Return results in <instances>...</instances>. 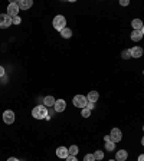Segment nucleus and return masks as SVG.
<instances>
[{
  "mask_svg": "<svg viewBox=\"0 0 144 161\" xmlns=\"http://www.w3.org/2000/svg\"><path fill=\"white\" fill-rule=\"evenodd\" d=\"M65 160H66V161H78V160H77V157H75V155H68L66 158H65Z\"/></svg>",
  "mask_w": 144,
  "mask_h": 161,
  "instance_id": "nucleus-26",
  "label": "nucleus"
},
{
  "mask_svg": "<svg viewBox=\"0 0 144 161\" xmlns=\"http://www.w3.org/2000/svg\"><path fill=\"white\" fill-rule=\"evenodd\" d=\"M84 161H95V158H94V154H86V155L84 157Z\"/></svg>",
  "mask_w": 144,
  "mask_h": 161,
  "instance_id": "nucleus-22",
  "label": "nucleus"
},
{
  "mask_svg": "<svg viewBox=\"0 0 144 161\" xmlns=\"http://www.w3.org/2000/svg\"><path fill=\"white\" fill-rule=\"evenodd\" d=\"M105 150L107 151H112V150H115V142L105 141Z\"/></svg>",
  "mask_w": 144,
  "mask_h": 161,
  "instance_id": "nucleus-18",
  "label": "nucleus"
},
{
  "mask_svg": "<svg viewBox=\"0 0 144 161\" xmlns=\"http://www.w3.org/2000/svg\"><path fill=\"white\" fill-rule=\"evenodd\" d=\"M68 151H69V155H77L79 150H78L77 145H71V147L68 148Z\"/></svg>",
  "mask_w": 144,
  "mask_h": 161,
  "instance_id": "nucleus-19",
  "label": "nucleus"
},
{
  "mask_svg": "<svg viewBox=\"0 0 144 161\" xmlns=\"http://www.w3.org/2000/svg\"><path fill=\"white\" fill-rule=\"evenodd\" d=\"M141 32H143V35H144V24H143V29H141Z\"/></svg>",
  "mask_w": 144,
  "mask_h": 161,
  "instance_id": "nucleus-33",
  "label": "nucleus"
},
{
  "mask_svg": "<svg viewBox=\"0 0 144 161\" xmlns=\"http://www.w3.org/2000/svg\"><path fill=\"white\" fill-rule=\"evenodd\" d=\"M110 161H115V160H110Z\"/></svg>",
  "mask_w": 144,
  "mask_h": 161,
  "instance_id": "nucleus-34",
  "label": "nucleus"
},
{
  "mask_svg": "<svg viewBox=\"0 0 144 161\" xmlns=\"http://www.w3.org/2000/svg\"><path fill=\"white\" fill-rule=\"evenodd\" d=\"M131 26H133L134 30H141V29H143V22L140 19H134L131 22Z\"/></svg>",
  "mask_w": 144,
  "mask_h": 161,
  "instance_id": "nucleus-15",
  "label": "nucleus"
},
{
  "mask_svg": "<svg viewBox=\"0 0 144 161\" xmlns=\"http://www.w3.org/2000/svg\"><path fill=\"white\" fill-rule=\"evenodd\" d=\"M104 140H105V141H111V138H110V135H105V137H104Z\"/></svg>",
  "mask_w": 144,
  "mask_h": 161,
  "instance_id": "nucleus-31",
  "label": "nucleus"
},
{
  "mask_svg": "<svg viewBox=\"0 0 144 161\" xmlns=\"http://www.w3.org/2000/svg\"><path fill=\"white\" fill-rule=\"evenodd\" d=\"M61 36L65 38V39H69L72 36V30L71 29H68V28H65L63 30H61Z\"/></svg>",
  "mask_w": 144,
  "mask_h": 161,
  "instance_id": "nucleus-17",
  "label": "nucleus"
},
{
  "mask_svg": "<svg viewBox=\"0 0 144 161\" xmlns=\"http://www.w3.org/2000/svg\"><path fill=\"white\" fill-rule=\"evenodd\" d=\"M98 98H100V94H98L97 91H91V92L88 94V96H86L88 102H94V104L98 101Z\"/></svg>",
  "mask_w": 144,
  "mask_h": 161,
  "instance_id": "nucleus-13",
  "label": "nucleus"
},
{
  "mask_svg": "<svg viewBox=\"0 0 144 161\" xmlns=\"http://www.w3.org/2000/svg\"><path fill=\"white\" fill-rule=\"evenodd\" d=\"M14 112L13 111H5L3 112V121H5L6 124H13L14 122Z\"/></svg>",
  "mask_w": 144,
  "mask_h": 161,
  "instance_id": "nucleus-7",
  "label": "nucleus"
},
{
  "mask_svg": "<svg viewBox=\"0 0 144 161\" xmlns=\"http://www.w3.org/2000/svg\"><path fill=\"white\" fill-rule=\"evenodd\" d=\"M5 76V69H3V66H0V78H3Z\"/></svg>",
  "mask_w": 144,
  "mask_h": 161,
  "instance_id": "nucleus-27",
  "label": "nucleus"
},
{
  "mask_svg": "<svg viewBox=\"0 0 144 161\" xmlns=\"http://www.w3.org/2000/svg\"><path fill=\"white\" fill-rule=\"evenodd\" d=\"M127 157H128V152L125 151V150H120V151L115 154V161H125Z\"/></svg>",
  "mask_w": 144,
  "mask_h": 161,
  "instance_id": "nucleus-12",
  "label": "nucleus"
},
{
  "mask_svg": "<svg viewBox=\"0 0 144 161\" xmlns=\"http://www.w3.org/2000/svg\"><path fill=\"white\" fill-rule=\"evenodd\" d=\"M53 28L56 29V30H59V32L66 28V19L63 17L62 14H58L56 17L53 19Z\"/></svg>",
  "mask_w": 144,
  "mask_h": 161,
  "instance_id": "nucleus-2",
  "label": "nucleus"
},
{
  "mask_svg": "<svg viewBox=\"0 0 144 161\" xmlns=\"http://www.w3.org/2000/svg\"><path fill=\"white\" fill-rule=\"evenodd\" d=\"M10 24H13V23H12V17H10L9 14H7V13H6V14H0V29L9 28Z\"/></svg>",
  "mask_w": 144,
  "mask_h": 161,
  "instance_id": "nucleus-5",
  "label": "nucleus"
},
{
  "mask_svg": "<svg viewBox=\"0 0 144 161\" xmlns=\"http://www.w3.org/2000/svg\"><path fill=\"white\" fill-rule=\"evenodd\" d=\"M74 105L77 107V108H86V105H88V99H86V96L84 95H77V96H74Z\"/></svg>",
  "mask_w": 144,
  "mask_h": 161,
  "instance_id": "nucleus-3",
  "label": "nucleus"
},
{
  "mask_svg": "<svg viewBox=\"0 0 144 161\" xmlns=\"http://www.w3.org/2000/svg\"><path fill=\"white\" fill-rule=\"evenodd\" d=\"M138 161H144V154H141V155L138 157Z\"/></svg>",
  "mask_w": 144,
  "mask_h": 161,
  "instance_id": "nucleus-30",
  "label": "nucleus"
},
{
  "mask_svg": "<svg viewBox=\"0 0 144 161\" xmlns=\"http://www.w3.org/2000/svg\"><path fill=\"white\" fill-rule=\"evenodd\" d=\"M130 52H131V58H135V59H138V58L143 56V49L140 46H134L130 49Z\"/></svg>",
  "mask_w": 144,
  "mask_h": 161,
  "instance_id": "nucleus-9",
  "label": "nucleus"
},
{
  "mask_svg": "<svg viewBox=\"0 0 144 161\" xmlns=\"http://www.w3.org/2000/svg\"><path fill=\"white\" fill-rule=\"evenodd\" d=\"M55 102H56V99H55L53 96H46V98L43 99V105H45V107H53Z\"/></svg>",
  "mask_w": 144,
  "mask_h": 161,
  "instance_id": "nucleus-16",
  "label": "nucleus"
},
{
  "mask_svg": "<svg viewBox=\"0 0 144 161\" xmlns=\"http://www.w3.org/2000/svg\"><path fill=\"white\" fill-rule=\"evenodd\" d=\"M143 36L144 35L141 30H133V32H131V40H133V42H140Z\"/></svg>",
  "mask_w": 144,
  "mask_h": 161,
  "instance_id": "nucleus-11",
  "label": "nucleus"
},
{
  "mask_svg": "<svg viewBox=\"0 0 144 161\" xmlns=\"http://www.w3.org/2000/svg\"><path fill=\"white\" fill-rule=\"evenodd\" d=\"M86 108L89 109V111H92V109L95 108V104H94V102H88V105H86Z\"/></svg>",
  "mask_w": 144,
  "mask_h": 161,
  "instance_id": "nucleus-25",
  "label": "nucleus"
},
{
  "mask_svg": "<svg viewBox=\"0 0 144 161\" xmlns=\"http://www.w3.org/2000/svg\"><path fill=\"white\" fill-rule=\"evenodd\" d=\"M48 109L45 105H38V107H35L33 111H32V117L36 119H43L48 117Z\"/></svg>",
  "mask_w": 144,
  "mask_h": 161,
  "instance_id": "nucleus-1",
  "label": "nucleus"
},
{
  "mask_svg": "<svg viewBox=\"0 0 144 161\" xmlns=\"http://www.w3.org/2000/svg\"><path fill=\"white\" fill-rule=\"evenodd\" d=\"M94 158H95V160H102V158H104V152L102 151H95Z\"/></svg>",
  "mask_w": 144,
  "mask_h": 161,
  "instance_id": "nucleus-21",
  "label": "nucleus"
},
{
  "mask_svg": "<svg viewBox=\"0 0 144 161\" xmlns=\"http://www.w3.org/2000/svg\"><path fill=\"white\" fill-rule=\"evenodd\" d=\"M110 138L112 142H120L121 138H123V134H121V131L118 128H112V131L110 134Z\"/></svg>",
  "mask_w": 144,
  "mask_h": 161,
  "instance_id": "nucleus-6",
  "label": "nucleus"
},
{
  "mask_svg": "<svg viewBox=\"0 0 144 161\" xmlns=\"http://www.w3.org/2000/svg\"><path fill=\"white\" fill-rule=\"evenodd\" d=\"M56 155L59 157V158H66V157L69 155V151H68V148H65V147H59L56 150Z\"/></svg>",
  "mask_w": 144,
  "mask_h": 161,
  "instance_id": "nucleus-14",
  "label": "nucleus"
},
{
  "mask_svg": "<svg viewBox=\"0 0 144 161\" xmlns=\"http://www.w3.org/2000/svg\"><path fill=\"white\" fill-rule=\"evenodd\" d=\"M7 161H20V160H17V158H14V157H10V158H9Z\"/></svg>",
  "mask_w": 144,
  "mask_h": 161,
  "instance_id": "nucleus-29",
  "label": "nucleus"
},
{
  "mask_svg": "<svg viewBox=\"0 0 144 161\" xmlns=\"http://www.w3.org/2000/svg\"><path fill=\"white\" fill-rule=\"evenodd\" d=\"M120 5H121V6H127V5H128V0H121Z\"/></svg>",
  "mask_w": 144,
  "mask_h": 161,
  "instance_id": "nucleus-28",
  "label": "nucleus"
},
{
  "mask_svg": "<svg viewBox=\"0 0 144 161\" xmlns=\"http://www.w3.org/2000/svg\"><path fill=\"white\" fill-rule=\"evenodd\" d=\"M141 144H143V147H144V137L141 138Z\"/></svg>",
  "mask_w": 144,
  "mask_h": 161,
  "instance_id": "nucleus-32",
  "label": "nucleus"
},
{
  "mask_svg": "<svg viewBox=\"0 0 144 161\" xmlns=\"http://www.w3.org/2000/svg\"><path fill=\"white\" fill-rule=\"evenodd\" d=\"M81 115L84 117V118H88L89 115H91V111L88 108H82V111H81Z\"/></svg>",
  "mask_w": 144,
  "mask_h": 161,
  "instance_id": "nucleus-20",
  "label": "nucleus"
},
{
  "mask_svg": "<svg viewBox=\"0 0 144 161\" xmlns=\"http://www.w3.org/2000/svg\"><path fill=\"white\" fill-rule=\"evenodd\" d=\"M32 5H33V2H32V0H19V2H17V6H19V9H22V10L30 9Z\"/></svg>",
  "mask_w": 144,
  "mask_h": 161,
  "instance_id": "nucleus-8",
  "label": "nucleus"
},
{
  "mask_svg": "<svg viewBox=\"0 0 144 161\" xmlns=\"http://www.w3.org/2000/svg\"><path fill=\"white\" fill-rule=\"evenodd\" d=\"M143 129H144V127H143Z\"/></svg>",
  "mask_w": 144,
  "mask_h": 161,
  "instance_id": "nucleus-35",
  "label": "nucleus"
},
{
  "mask_svg": "<svg viewBox=\"0 0 144 161\" xmlns=\"http://www.w3.org/2000/svg\"><path fill=\"white\" fill-rule=\"evenodd\" d=\"M130 56H131V52H130V51H124V52H123V58H124V59H128Z\"/></svg>",
  "mask_w": 144,
  "mask_h": 161,
  "instance_id": "nucleus-24",
  "label": "nucleus"
},
{
  "mask_svg": "<svg viewBox=\"0 0 144 161\" xmlns=\"http://www.w3.org/2000/svg\"><path fill=\"white\" fill-rule=\"evenodd\" d=\"M20 22H22L20 16H16V17H13V19H12V23H13V24H20Z\"/></svg>",
  "mask_w": 144,
  "mask_h": 161,
  "instance_id": "nucleus-23",
  "label": "nucleus"
},
{
  "mask_svg": "<svg viewBox=\"0 0 144 161\" xmlns=\"http://www.w3.org/2000/svg\"><path fill=\"white\" fill-rule=\"evenodd\" d=\"M65 107H66V102L63 99H58L56 102H55V105H53V108H55L56 112H62L63 109H65Z\"/></svg>",
  "mask_w": 144,
  "mask_h": 161,
  "instance_id": "nucleus-10",
  "label": "nucleus"
},
{
  "mask_svg": "<svg viewBox=\"0 0 144 161\" xmlns=\"http://www.w3.org/2000/svg\"><path fill=\"white\" fill-rule=\"evenodd\" d=\"M19 6H17V3H10L9 6H7V14H9L10 17L13 19V17H16V16H19Z\"/></svg>",
  "mask_w": 144,
  "mask_h": 161,
  "instance_id": "nucleus-4",
  "label": "nucleus"
}]
</instances>
